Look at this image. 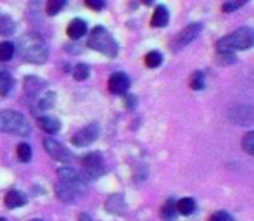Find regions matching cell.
<instances>
[{
  "label": "cell",
  "mask_w": 254,
  "mask_h": 221,
  "mask_svg": "<svg viewBox=\"0 0 254 221\" xmlns=\"http://www.w3.org/2000/svg\"><path fill=\"white\" fill-rule=\"evenodd\" d=\"M19 52L26 62L44 64L49 59V47L38 33H26L19 38Z\"/></svg>",
  "instance_id": "1"
},
{
  "label": "cell",
  "mask_w": 254,
  "mask_h": 221,
  "mask_svg": "<svg viewBox=\"0 0 254 221\" xmlns=\"http://www.w3.org/2000/svg\"><path fill=\"white\" fill-rule=\"evenodd\" d=\"M14 87V80L7 71H2L0 69V95L5 97L7 94L10 92V88Z\"/></svg>",
  "instance_id": "21"
},
{
  "label": "cell",
  "mask_w": 254,
  "mask_h": 221,
  "mask_svg": "<svg viewBox=\"0 0 254 221\" xmlns=\"http://www.w3.org/2000/svg\"><path fill=\"white\" fill-rule=\"evenodd\" d=\"M99 131H101L99 130V124L90 123L85 128H81V130H78L76 133L73 135L71 142H73V145H76V147H88V145L94 144L99 138Z\"/></svg>",
  "instance_id": "6"
},
{
  "label": "cell",
  "mask_w": 254,
  "mask_h": 221,
  "mask_svg": "<svg viewBox=\"0 0 254 221\" xmlns=\"http://www.w3.org/2000/svg\"><path fill=\"white\" fill-rule=\"evenodd\" d=\"M14 52H16V45L12 42H2L0 44V60L2 62H7V60L12 59Z\"/></svg>",
  "instance_id": "23"
},
{
  "label": "cell",
  "mask_w": 254,
  "mask_h": 221,
  "mask_svg": "<svg viewBox=\"0 0 254 221\" xmlns=\"http://www.w3.org/2000/svg\"><path fill=\"white\" fill-rule=\"evenodd\" d=\"M177 204H175L173 199H168L166 202L161 208V218L164 221H175L177 220Z\"/></svg>",
  "instance_id": "19"
},
{
  "label": "cell",
  "mask_w": 254,
  "mask_h": 221,
  "mask_svg": "<svg viewBox=\"0 0 254 221\" xmlns=\"http://www.w3.org/2000/svg\"><path fill=\"white\" fill-rule=\"evenodd\" d=\"M0 221H7V220L5 218H0Z\"/></svg>",
  "instance_id": "39"
},
{
  "label": "cell",
  "mask_w": 254,
  "mask_h": 221,
  "mask_svg": "<svg viewBox=\"0 0 254 221\" xmlns=\"http://www.w3.org/2000/svg\"><path fill=\"white\" fill-rule=\"evenodd\" d=\"M66 33H67V37L73 38V40H80V38L87 33V23L81 19H73L67 24Z\"/></svg>",
  "instance_id": "14"
},
{
  "label": "cell",
  "mask_w": 254,
  "mask_h": 221,
  "mask_svg": "<svg viewBox=\"0 0 254 221\" xmlns=\"http://www.w3.org/2000/svg\"><path fill=\"white\" fill-rule=\"evenodd\" d=\"M106 209L113 215H125L127 213V202L123 194H113L106 201Z\"/></svg>",
  "instance_id": "13"
},
{
  "label": "cell",
  "mask_w": 254,
  "mask_h": 221,
  "mask_svg": "<svg viewBox=\"0 0 254 221\" xmlns=\"http://www.w3.org/2000/svg\"><path fill=\"white\" fill-rule=\"evenodd\" d=\"M135 102H137L135 101V95H127V106L128 108H133Z\"/></svg>",
  "instance_id": "35"
},
{
  "label": "cell",
  "mask_w": 254,
  "mask_h": 221,
  "mask_svg": "<svg viewBox=\"0 0 254 221\" xmlns=\"http://www.w3.org/2000/svg\"><path fill=\"white\" fill-rule=\"evenodd\" d=\"M88 74H90V69H88V66H87V64H78V66L74 67V71H73V76H74V80H78V81H83V80H87V78H88Z\"/></svg>",
  "instance_id": "27"
},
{
  "label": "cell",
  "mask_w": 254,
  "mask_h": 221,
  "mask_svg": "<svg viewBox=\"0 0 254 221\" xmlns=\"http://www.w3.org/2000/svg\"><path fill=\"white\" fill-rule=\"evenodd\" d=\"M42 88H45V81L40 80V78H37V76H28L26 80H24V90H26L30 95L38 94V92H40Z\"/></svg>",
  "instance_id": "18"
},
{
  "label": "cell",
  "mask_w": 254,
  "mask_h": 221,
  "mask_svg": "<svg viewBox=\"0 0 254 221\" xmlns=\"http://www.w3.org/2000/svg\"><path fill=\"white\" fill-rule=\"evenodd\" d=\"M0 131L17 137H28L30 135V123L23 114L16 110H2L0 112Z\"/></svg>",
  "instance_id": "3"
},
{
  "label": "cell",
  "mask_w": 254,
  "mask_h": 221,
  "mask_svg": "<svg viewBox=\"0 0 254 221\" xmlns=\"http://www.w3.org/2000/svg\"><path fill=\"white\" fill-rule=\"evenodd\" d=\"M177 211L180 213V215H184V216L192 215V213L195 211V201H194V199H190V197L180 199V201L177 202Z\"/></svg>",
  "instance_id": "20"
},
{
  "label": "cell",
  "mask_w": 254,
  "mask_h": 221,
  "mask_svg": "<svg viewBox=\"0 0 254 221\" xmlns=\"http://www.w3.org/2000/svg\"><path fill=\"white\" fill-rule=\"evenodd\" d=\"M17 158H19L21 163H30L31 161V147L28 144H19L17 145Z\"/></svg>",
  "instance_id": "25"
},
{
  "label": "cell",
  "mask_w": 254,
  "mask_h": 221,
  "mask_svg": "<svg viewBox=\"0 0 254 221\" xmlns=\"http://www.w3.org/2000/svg\"><path fill=\"white\" fill-rule=\"evenodd\" d=\"M254 47V30L249 26H242L235 30L234 33L223 37L216 45L218 52H237V51H248Z\"/></svg>",
  "instance_id": "2"
},
{
  "label": "cell",
  "mask_w": 254,
  "mask_h": 221,
  "mask_svg": "<svg viewBox=\"0 0 254 221\" xmlns=\"http://www.w3.org/2000/svg\"><path fill=\"white\" fill-rule=\"evenodd\" d=\"M14 31H16V23L9 16H0V35L2 37H9Z\"/></svg>",
  "instance_id": "22"
},
{
  "label": "cell",
  "mask_w": 254,
  "mask_h": 221,
  "mask_svg": "<svg viewBox=\"0 0 254 221\" xmlns=\"http://www.w3.org/2000/svg\"><path fill=\"white\" fill-rule=\"evenodd\" d=\"M56 195H57V199H61L63 202L71 204V202L78 201V197L81 195V190H78V188H74V187H69V185H66V183H59V185H56Z\"/></svg>",
  "instance_id": "12"
},
{
  "label": "cell",
  "mask_w": 254,
  "mask_h": 221,
  "mask_svg": "<svg viewBox=\"0 0 254 221\" xmlns=\"http://www.w3.org/2000/svg\"><path fill=\"white\" fill-rule=\"evenodd\" d=\"M88 47L107 57L118 55V44L114 42V38L111 37V33L104 26H95L92 30L90 37H88Z\"/></svg>",
  "instance_id": "4"
},
{
  "label": "cell",
  "mask_w": 254,
  "mask_h": 221,
  "mask_svg": "<svg viewBox=\"0 0 254 221\" xmlns=\"http://www.w3.org/2000/svg\"><path fill=\"white\" fill-rule=\"evenodd\" d=\"M30 221H44V220H40V218H35V220H30Z\"/></svg>",
  "instance_id": "38"
},
{
  "label": "cell",
  "mask_w": 254,
  "mask_h": 221,
  "mask_svg": "<svg viewBox=\"0 0 254 221\" xmlns=\"http://www.w3.org/2000/svg\"><path fill=\"white\" fill-rule=\"evenodd\" d=\"M170 21V14H168V9L164 5H157L156 10L152 14V19H151V24L154 28H163L168 24Z\"/></svg>",
  "instance_id": "16"
},
{
  "label": "cell",
  "mask_w": 254,
  "mask_h": 221,
  "mask_svg": "<svg viewBox=\"0 0 254 221\" xmlns=\"http://www.w3.org/2000/svg\"><path fill=\"white\" fill-rule=\"evenodd\" d=\"M142 2H144V3H145V5H151V3L154 2V0H142Z\"/></svg>",
  "instance_id": "37"
},
{
  "label": "cell",
  "mask_w": 254,
  "mask_h": 221,
  "mask_svg": "<svg viewBox=\"0 0 254 221\" xmlns=\"http://www.w3.org/2000/svg\"><path fill=\"white\" fill-rule=\"evenodd\" d=\"M85 5L90 7L92 10H101L104 9L106 2H104V0H85Z\"/></svg>",
  "instance_id": "34"
},
{
  "label": "cell",
  "mask_w": 254,
  "mask_h": 221,
  "mask_svg": "<svg viewBox=\"0 0 254 221\" xmlns=\"http://www.w3.org/2000/svg\"><path fill=\"white\" fill-rule=\"evenodd\" d=\"M130 88V78L125 73H114L109 76V92L116 95L127 94V90Z\"/></svg>",
  "instance_id": "11"
},
{
  "label": "cell",
  "mask_w": 254,
  "mask_h": 221,
  "mask_svg": "<svg viewBox=\"0 0 254 221\" xmlns=\"http://www.w3.org/2000/svg\"><path fill=\"white\" fill-rule=\"evenodd\" d=\"M57 174H59V178H61V183H66V185H69V187H74L83 192V178L80 176V173H78L76 169H73L71 166L61 167V169L57 171Z\"/></svg>",
  "instance_id": "10"
},
{
  "label": "cell",
  "mask_w": 254,
  "mask_h": 221,
  "mask_svg": "<svg viewBox=\"0 0 254 221\" xmlns=\"http://www.w3.org/2000/svg\"><path fill=\"white\" fill-rule=\"evenodd\" d=\"M228 117H230L235 124L251 126V124H254V108H251V106H237V108L230 109Z\"/></svg>",
  "instance_id": "9"
},
{
  "label": "cell",
  "mask_w": 254,
  "mask_h": 221,
  "mask_svg": "<svg viewBox=\"0 0 254 221\" xmlns=\"http://www.w3.org/2000/svg\"><path fill=\"white\" fill-rule=\"evenodd\" d=\"M161 62H163V55H161L159 52L152 51L145 55V64H147L149 67H157V66H161Z\"/></svg>",
  "instance_id": "28"
},
{
  "label": "cell",
  "mask_w": 254,
  "mask_h": 221,
  "mask_svg": "<svg viewBox=\"0 0 254 221\" xmlns=\"http://www.w3.org/2000/svg\"><path fill=\"white\" fill-rule=\"evenodd\" d=\"M190 88L192 90H202L204 88V74L202 71H195L190 78Z\"/></svg>",
  "instance_id": "29"
},
{
  "label": "cell",
  "mask_w": 254,
  "mask_h": 221,
  "mask_svg": "<svg viewBox=\"0 0 254 221\" xmlns=\"http://www.w3.org/2000/svg\"><path fill=\"white\" fill-rule=\"evenodd\" d=\"M26 195L23 194V192L19 190H10L9 194L5 195V199H3V204L7 206L9 209H16V208H21V206L26 204Z\"/></svg>",
  "instance_id": "15"
},
{
  "label": "cell",
  "mask_w": 254,
  "mask_h": 221,
  "mask_svg": "<svg viewBox=\"0 0 254 221\" xmlns=\"http://www.w3.org/2000/svg\"><path fill=\"white\" fill-rule=\"evenodd\" d=\"M52 106H54V94H47L40 101V104H38V109H40V110H47V109H51Z\"/></svg>",
  "instance_id": "31"
},
{
  "label": "cell",
  "mask_w": 254,
  "mask_h": 221,
  "mask_svg": "<svg viewBox=\"0 0 254 221\" xmlns=\"http://www.w3.org/2000/svg\"><path fill=\"white\" fill-rule=\"evenodd\" d=\"M44 147H45V151H47V154L51 156L52 159H56V161L66 163V165L67 163H71V152L67 151L63 144H59L57 140H54V138H45Z\"/></svg>",
  "instance_id": "8"
},
{
  "label": "cell",
  "mask_w": 254,
  "mask_h": 221,
  "mask_svg": "<svg viewBox=\"0 0 254 221\" xmlns=\"http://www.w3.org/2000/svg\"><path fill=\"white\" fill-rule=\"evenodd\" d=\"M242 149H244L248 154L254 156V130L244 135V138H242Z\"/></svg>",
  "instance_id": "26"
},
{
  "label": "cell",
  "mask_w": 254,
  "mask_h": 221,
  "mask_svg": "<svg viewBox=\"0 0 254 221\" xmlns=\"http://www.w3.org/2000/svg\"><path fill=\"white\" fill-rule=\"evenodd\" d=\"M209 221H234L232 220V216L228 215V213H225V211H216L213 216L209 218Z\"/></svg>",
  "instance_id": "33"
},
{
  "label": "cell",
  "mask_w": 254,
  "mask_h": 221,
  "mask_svg": "<svg viewBox=\"0 0 254 221\" xmlns=\"http://www.w3.org/2000/svg\"><path fill=\"white\" fill-rule=\"evenodd\" d=\"M38 126H40L44 131H47V133H57V131L61 130L59 119H56V117H51V116L38 117Z\"/></svg>",
  "instance_id": "17"
},
{
  "label": "cell",
  "mask_w": 254,
  "mask_h": 221,
  "mask_svg": "<svg viewBox=\"0 0 254 221\" xmlns=\"http://www.w3.org/2000/svg\"><path fill=\"white\" fill-rule=\"evenodd\" d=\"M81 166H83L85 176L88 180H95V178L102 176L106 173V163H104L102 156L99 152H90L81 159Z\"/></svg>",
  "instance_id": "5"
},
{
  "label": "cell",
  "mask_w": 254,
  "mask_h": 221,
  "mask_svg": "<svg viewBox=\"0 0 254 221\" xmlns=\"http://www.w3.org/2000/svg\"><path fill=\"white\" fill-rule=\"evenodd\" d=\"M201 30H202L201 23H192V24H189V26H185L184 30L177 35V38L173 40L171 49H175V51H180V49H184L185 45H189L190 42H194L195 38L199 37Z\"/></svg>",
  "instance_id": "7"
},
{
  "label": "cell",
  "mask_w": 254,
  "mask_h": 221,
  "mask_svg": "<svg viewBox=\"0 0 254 221\" xmlns=\"http://www.w3.org/2000/svg\"><path fill=\"white\" fill-rule=\"evenodd\" d=\"M246 2H248V0H230V2L223 5V10H225V12H232V10L239 9V7H241L242 3H246Z\"/></svg>",
  "instance_id": "32"
},
{
  "label": "cell",
  "mask_w": 254,
  "mask_h": 221,
  "mask_svg": "<svg viewBox=\"0 0 254 221\" xmlns=\"http://www.w3.org/2000/svg\"><path fill=\"white\" fill-rule=\"evenodd\" d=\"M66 5V0H47L45 3V12L47 16H56L63 10V7Z\"/></svg>",
  "instance_id": "24"
},
{
  "label": "cell",
  "mask_w": 254,
  "mask_h": 221,
  "mask_svg": "<svg viewBox=\"0 0 254 221\" xmlns=\"http://www.w3.org/2000/svg\"><path fill=\"white\" fill-rule=\"evenodd\" d=\"M214 60H216L218 64H223V66H227V64L235 62V55L232 54V52H218L216 57H214Z\"/></svg>",
  "instance_id": "30"
},
{
  "label": "cell",
  "mask_w": 254,
  "mask_h": 221,
  "mask_svg": "<svg viewBox=\"0 0 254 221\" xmlns=\"http://www.w3.org/2000/svg\"><path fill=\"white\" fill-rule=\"evenodd\" d=\"M80 221H92V218L88 215H80V218H78Z\"/></svg>",
  "instance_id": "36"
}]
</instances>
